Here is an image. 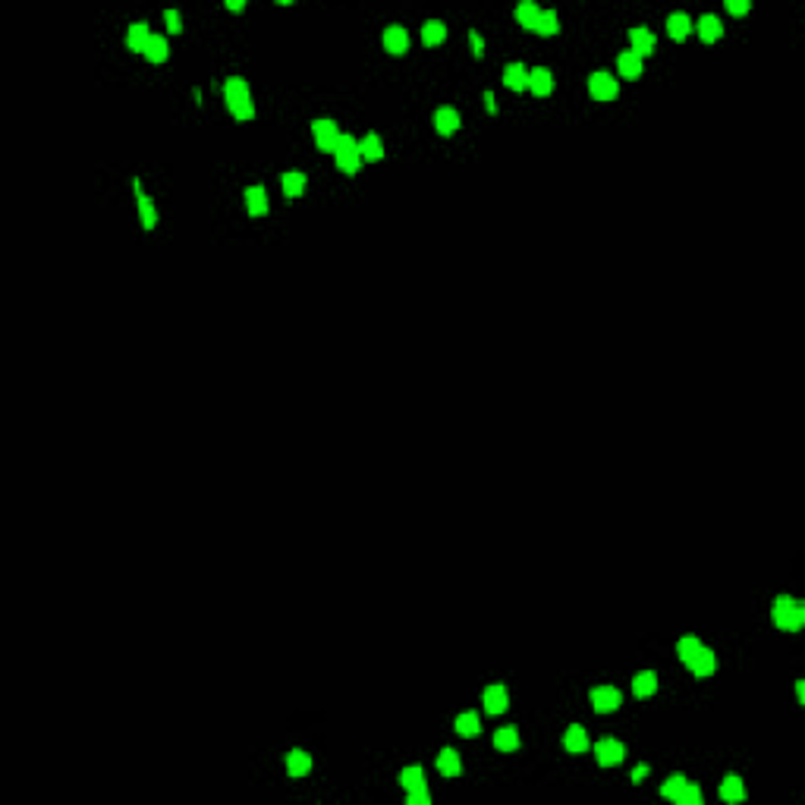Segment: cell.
Wrapping results in <instances>:
<instances>
[{"mask_svg":"<svg viewBox=\"0 0 805 805\" xmlns=\"http://www.w3.org/2000/svg\"><path fill=\"white\" fill-rule=\"evenodd\" d=\"M224 104L236 120H252L255 116V101H252V92H248L246 79L233 76L224 82Z\"/></svg>","mask_w":805,"mask_h":805,"instance_id":"obj_2","label":"cell"},{"mask_svg":"<svg viewBox=\"0 0 805 805\" xmlns=\"http://www.w3.org/2000/svg\"><path fill=\"white\" fill-rule=\"evenodd\" d=\"M686 667L692 670V677H699V679H708V677H714V670H717V655L711 648H705L701 645L699 651L692 655V661L686 664Z\"/></svg>","mask_w":805,"mask_h":805,"instance_id":"obj_12","label":"cell"},{"mask_svg":"<svg viewBox=\"0 0 805 805\" xmlns=\"http://www.w3.org/2000/svg\"><path fill=\"white\" fill-rule=\"evenodd\" d=\"M535 35H541V38H554V35H560V16H557V10H541V16H538V23H535V28H532Z\"/></svg>","mask_w":805,"mask_h":805,"instance_id":"obj_29","label":"cell"},{"mask_svg":"<svg viewBox=\"0 0 805 805\" xmlns=\"http://www.w3.org/2000/svg\"><path fill=\"white\" fill-rule=\"evenodd\" d=\"M695 32H699V38L705 41V45H714L717 38L723 35V26H721V16H714V13H705V16L699 19V23L692 26Z\"/></svg>","mask_w":805,"mask_h":805,"instance_id":"obj_21","label":"cell"},{"mask_svg":"<svg viewBox=\"0 0 805 805\" xmlns=\"http://www.w3.org/2000/svg\"><path fill=\"white\" fill-rule=\"evenodd\" d=\"M699 648H701V642L695 639V635H683V639L677 642V657H679L683 664H689V661H692V655H695Z\"/></svg>","mask_w":805,"mask_h":805,"instance_id":"obj_35","label":"cell"},{"mask_svg":"<svg viewBox=\"0 0 805 805\" xmlns=\"http://www.w3.org/2000/svg\"><path fill=\"white\" fill-rule=\"evenodd\" d=\"M529 92L535 98H547L554 92V72L547 67H532L529 70Z\"/></svg>","mask_w":805,"mask_h":805,"instance_id":"obj_15","label":"cell"},{"mask_svg":"<svg viewBox=\"0 0 805 805\" xmlns=\"http://www.w3.org/2000/svg\"><path fill=\"white\" fill-rule=\"evenodd\" d=\"M494 749L497 752H516L519 749V730L516 727L494 730Z\"/></svg>","mask_w":805,"mask_h":805,"instance_id":"obj_32","label":"cell"},{"mask_svg":"<svg viewBox=\"0 0 805 805\" xmlns=\"http://www.w3.org/2000/svg\"><path fill=\"white\" fill-rule=\"evenodd\" d=\"M133 192H136V204H138V221H142V230H155L158 226V208L155 202H151V195L142 192V180H133Z\"/></svg>","mask_w":805,"mask_h":805,"instance_id":"obj_8","label":"cell"},{"mask_svg":"<svg viewBox=\"0 0 805 805\" xmlns=\"http://www.w3.org/2000/svg\"><path fill=\"white\" fill-rule=\"evenodd\" d=\"M683 787H686V777H683V774H670V777L661 783V796H664V799H670V802H673V799L679 796V789H683Z\"/></svg>","mask_w":805,"mask_h":805,"instance_id":"obj_36","label":"cell"},{"mask_svg":"<svg viewBox=\"0 0 805 805\" xmlns=\"http://www.w3.org/2000/svg\"><path fill=\"white\" fill-rule=\"evenodd\" d=\"M796 695H799V705H805V683L796 679Z\"/></svg>","mask_w":805,"mask_h":805,"instance_id":"obj_45","label":"cell"},{"mask_svg":"<svg viewBox=\"0 0 805 805\" xmlns=\"http://www.w3.org/2000/svg\"><path fill=\"white\" fill-rule=\"evenodd\" d=\"M481 705H485V714H503L510 708V689L507 686H500V683H494V686H488L485 692H481Z\"/></svg>","mask_w":805,"mask_h":805,"instance_id":"obj_9","label":"cell"},{"mask_svg":"<svg viewBox=\"0 0 805 805\" xmlns=\"http://www.w3.org/2000/svg\"><path fill=\"white\" fill-rule=\"evenodd\" d=\"M689 32H692L689 13H670V16H667V35H670V38L683 41V38H689Z\"/></svg>","mask_w":805,"mask_h":805,"instance_id":"obj_28","label":"cell"},{"mask_svg":"<svg viewBox=\"0 0 805 805\" xmlns=\"http://www.w3.org/2000/svg\"><path fill=\"white\" fill-rule=\"evenodd\" d=\"M588 699H591V708H595L598 714H613L620 705H623V692H620L617 686H595Z\"/></svg>","mask_w":805,"mask_h":805,"instance_id":"obj_7","label":"cell"},{"mask_svg":"<svg viewBox=\"0 0 805 805\" xmlns=\"http://www.w3.org/2000/svg\"><path fill=\"white\" fill-rule=\"evenodd\" d=\"M657 692V673L655 670H639L632 677V695L635 699H651Z\"/></svg>","mask_w":805,"mask_h":805,"instance_id":"obj_24","label":"cell"},{"mask_svg":"<svg viewBox=\"0 0 805 805\" xmlns=\"http://www.w3.org/2000/svg\"><path fill=\"white\" fill-rule=\"evenodd\" d=\"M243 199H246V211H248L252 217H265V214H268L270 204H268V189H265V186H258V182H255V186H248L246 192H243Z\"/></svg>","mask_w":805,"mask_h":805,"instance_id":"obj_17","label":"cell"},{"mask_svg":"<svg viewBox=\"0 0 805 805\" xmlns=\"http://www.w3.org/2000/svg\"><path fill=\"white\" fill-rule=\"evenodd\" d=\"M384 50L387 54H393V57H402L409 50V32L402 26H387L384 28Z\"/></svg>","mask_w":805,"mask_h":805,"instance_id":"obj_14","label":"cell"},{"mask_svg":"<svg viewBox=\"0 0 805 805\" xmlns=\"http://www.w3.org/2000/svg\"><path fill=\"white\" fill-rule=\"evenodd\" d=\"M503 85L510 92H529V67L525 63H507L503 67Z\"/></svg>","mask_w":805,"mask_h":805,"instance_id":"obj_16","label":"cell"},{"mask_svg":"<svg viewBox=\"0 0 805 805\" xmlns=\"http://www.w3.org/2000/svg\"><path fill=\"white\" fill-rule=\"evenodd\" d=\"M406 799H409V805H431V789H428V783H419V787L406 789Z\"/></svg>","mask_w":805,"mask_h":805,"instance_id":"obj_38","label":"cell"},{"mask_svg":"<svg viewBox=\"0 0 805 805\" xmlns=\"http://www.w3.org/2000/svg\"><path fill=\"white\" fill-rule=\"evenodd\" d=\"M334 164H336V170H340V173H346V177H356L358 167H362V155H358V138L346 136V133L340 136V142H336V148H334Z\"/></svg>","mask_w":805,"mask_h":805,"instance_id":"obj_3","label":"cell"},{"mask_svg":"<svg viewBox=\"0 0 805 805\" xmlns=\"http://www.w3.org/2000/svg\"><path fill=\"white\" fill-rule=\"evenodd\" d=\"M453 730H456L459 736L463 739H472V736H478L481 733V717H478V711H463L453 721Z\"/></svg>","mask_w":805,"mask_h":805,"instance_id":"obj_26","label":"cell"},{"mask_svg":"<svg viewBox=\"0 0 805 805\" xmlns=\"http://www.w3.org/2000/svg\"><path fill=\"white\" fill-rule=\"evenodd\" d=\"M642 70H645V63H642V57L632 54V50H623V54L617 57V72H620L623 79H629V82H632V79H639Z\"/></svg>","mask_w":805,"mask_h":805,"instance_id":"obj_22","label":"cell"},{"mask_svg":"<svg viewBox=\"0 0 805 805\" xmlns=\"http://www.w3.org/2000/svg\"><path fill=\"white\" fill-rule=\"evenodd\" d=\"M588 94H591V101H601V104H607V101H613L620 94V82L610 76V72L595 70L588 76Z\"/></svg>","mask_w":805,"mask_h":805,"instance_id":"obj_4","label":"cell"},{"mask_svg":"<svg viewBox=\"0 0 805 805\" xmlns=\"http://www.w3.org/2000/svg\"><path fill=\"white\" fill-rule=\"evenodd\" d=\"M563 749H566L569 755H585V752L591 749L588 733H585L582 723H569L566 727V733H563Z\"/></svg>","mask_w":805,"mask_h":805,"instance_id":"obj_13","label":"cell"},{"mask_svg":"<svg viewBox=\"0 0 805 805\" xmlns=\"http://www.w3.org/2000/svg\"><path fill=\"white\" fill-rule=\"evenodd\" d=\"M645 774H648V765H635L632 767V783H642V780H645Z\"/></svg>","mask_w":805,"mask_h":805,"instance_id":"obj_42","label":"cell"},{"mask_svg":"<svg viewBox=\"0 0 805 805\" xmlns=\"http://www.w3.org/2000/svg\"><path fill=\"white\" fill-rule=\"evenodd\" d=\"M400 787L402 789H412V787H419V783H425V771H422L419 765H409V767H402L400 771Z\"/></svg>","mask_w":805,"mask_h":805,"instance_id":"obj_34","label":"cell"},{"mask_svg":"<svg viewBox=\"0 0 805 805\" xmlns=\"http://www.w3.org/2000/svg\"><path fill=\"white\" fill-rule=\"evenodd\" d=\"M459 126H463V116H459L456 107L444 104V107H437V111H434V129H437V136H456Z\"/></svg>","mask_w":805,"mask_h":805,"instance_id":"obj_11","label":"cell"},{"mask_svg":"<svg viewBox=\"0 0 805 805\" xmlns=\"http://www.w3.org/2000/svg\"><path fill=\"white\" fill-rule=\"evenodd\" d=\"M673 802H677V805H699V802H701V789L695 787V783L686 780V787L679 789V796H677Z\"/></svg>","mask_w":805,"mask_h":805,"instance_id":"obj_37","label":"cell"},{"mask_svg":"<svg viewBox=\"0 0 805 805\" xmlns=\"http://www.w3.org/2000/svg\"><path fill=\"white\" fill-rule=\"evenodd\" d=\"M437 771L444 774V777H459L463 774V758H459L456 749H450V745H444L441 752H437Z\"/></svg>","mask_w":805,"mask_h":805,"instance_id":"obj_19","label":"cell"},{"mask_svg":"<svg viewBox=\"0 0 805 805\" xmlns=\"http://www.w3.org/2000/svg\"><path fill=\"white\" fill-rule=\"evenodd\" d=\"M727 13L730 16H745L749 13V0H727Z\"/></svg>","mask_w":805,"mask_h":805,"instance_id":"obj_40","label":"cell"},{"mask_svg":"<svg viewBox=\"0 0 805 805\" xmlns=\"http://www.w3.org/2000/svg\"><path fill=\"white\" fill-rule=\"evenodd\" d=\"M629 50H632V54H639L642 60H645V57H651V54L657 50L655 32H651V28H645V26H635L632 32H629Z\"/></svg>","mask_w":805,"mask_h":805,"instance_id":"obj_10","label":"cell"},{"mask_svg":"<svg viewBox=\"0 0 805 805\" xmlns=\"http://www.w3.org/2000/svg\"><path fill=\"white\" fill-rule=\"evenodd\" d=\"M226 10H230V13H243L246 4H243V0H226Z\"/></svg>","mask_w":805,"mask_h":805,"instance_id":"obj_43","label":"cell"},{"mask_svg":"<svg viewBox=\"0 0 805 805\" xmlns=\"http://www.w3.org/2000/svg\"><path fill=\"white\" fill-rule=\"evenodd\" d=\"M422 41H425V48H437L447 41V26L441 23V19H428L425 26H422Z\"/></svg>","mask_w":805,"mask_h":805,"instance_id":"obj_30","label":"cell"},{"mask_svg":"<svg viewBox=\"0 0 805 805\" xmlns=\"http://www.w3.org/2000/svg\"><path fill=\"white\" fill-rule=\"evenodd\" d=\"M538 16H541V6H538V4H532V0H522V4L516 6V19H519V26L529 28V32L535 28Z\"/></svg>","mask_w":805,"mask_h":805,"instance_id":"obj_33","label":"cell"},{"mask_svg":"<svg viewBox=\"0 0 805 805\" xmlns=\"http://www.w3.org/2000/svg\"><path fill=\"white\" fill-rule=\"evenodd\" d=\"M358 155H362V160H368V164H378V160L384 158V142H380V136L368 133L365 138H358Z\"/></svg>","mask_w":805,"mask_h":805,"instance_id":"obj_25","label":"cell"},{"mask_svg":"<svg viewBox=\"0 0 805 805\" xmlns=\"http://www.w3.org/2000/svg\"><path fill=\"white\" fill-rule=\"evenodd\" d=\"M469 45H472V54H475V57H485V38H481L475 28L469 32Z\"/></svg>","mask_w":805,"mask_h":805,"instance_id":"obj_41","label":"cell"},{"mask_svg":"<svg viewBox=\"0 0 805 805\" xmlns=\"http://www.w3.org/2000/svg\"><path fill=\"white\" fill-rule=\"evenodd\" d=\"M485 107H488V114H497V104H494V92H485Z\"/></svg>","mask_w":805,"mask_h":805,"instance_id":"obj_44","label":"cell"},{"mask_svg":"<svg viewBox=\"0 0 805 805\" xmlns=\"http://www.w3.org/2000/svg\"><path fill=\"white\" fill-rule=\"evenodd\" d=\"M771 620L774 626L783 629V632H799L802 623H805V607L799 598L793 595H777L774 598V607H771Z\"/></svg>","mask_w":805,"mask_h":805,"instance_id":"obj_1","label":"cell"},{"mask_svg":"<svg viewBox=\"0 0 805 805\" xmlns=\"http://www.w3.org/2000/svg\"><path fill=\"white\" fill-rule=\"evenodd\" d=\"M717 796H721L723 802H730V805L743 802V799H745V783H743V777H739V774H727V777L721 780V789H717Z\"/></svg>","mask_w":805,"mask_h":805,"instance_id":"obj_18","label":"cell"},{"mask_svg":"<svg viewBox=\"0 0 805 805\" xmlns=\"http://www.w3.org/2000/svg\"><path fill=\"white\" fill-rule=\"evenodd\" d=\"M142 57L151 63H164L167 57H170V45H167L164 35H151V41H148V48H145Z\"/></svg>","mask_w":805,"mask_h":805,"instance_id":"obj_31","label":"cell"},{"mask_svg":"<svg viewBox=\"0 0 805 805\" xmlns=\"http://www.w3.org/2000/svg\"><path fill=\"white\" fill-rule=\"evenodd\" d=\"M623 758H626V749H623L620 739L604 736V739H598V743H595V761L601 767H617V765H623Z\"/></svg>","mask_w":805,"mask_h":805,"instance_id":"obj_5","label":"cell"},{"mask_svg":"<svg viewBox=\"0 0 805 805\" xmlns=\"http://www.w3.org/2000/svg\"><path fill=\"white\" fill-rule=\"evenodd\" d=\"M312 771V755L305 749H292L287 755V774L290 777H305Z\"/></svg>","mask_w":805,"mask_h":805,"instance_id":"obj_27","label":"cell"},{"mask_svg":"<svg viewBox=\"0 0 805 805\" xmlns=\"http://www.w3.org/2000/svg\"><path fill=\"white\" fill-rule=\"evenodd\" d=\"M280 189H283V195H287V199H299V195L309 189V180H305L302 170H287V173L280 177Z\"/></svg>","mask_w":805,"mask_h":805,"instance_id":"obj_23","label":"cell"},{"mask_svg":"<svg viewBox=\"0 0 805 805\" xmlns=\"http://www.w3.org/2000/svg\"><path fill=\"white\" fill-rule=\"evenodd\" d=\"M164 23H167V32H170V35H180V32H182V16H180V10H164Z\"/></svg>","mask_w":805,"mask_h":805,"instance_id":"obj_39","label":"cell"},{"mask_svg":"<svg viewBox=\"0 0 805 805\" xmlns=\"http://www.w3.org/2000/svg\"><path fill=\"white\" fill-rule=\"evenodd\" d=\"M312 136H314V145H318V151H331L336 148V142H340V126H336L334 120H327V116H321V120L312 123Z\"/></svg>","mask_w":805,"mask_h":805,"instance_id":"obj_6","label":"cell"},{"mask_svg":"<svg viewBox=\"0 0 805 805\" xmlns=\"http://www.w3.org/2000/svg\"><path fill=\"white\" fill-rule=\"evenodd\" d=\"M151 28H148V23H133L126 28V48L133 50V54H145V48H148V41H151Z\"/></svg>","mask_w":805,"mask_h":805,"instance_id":"obj_20","label":"cell"}]
</instances>
